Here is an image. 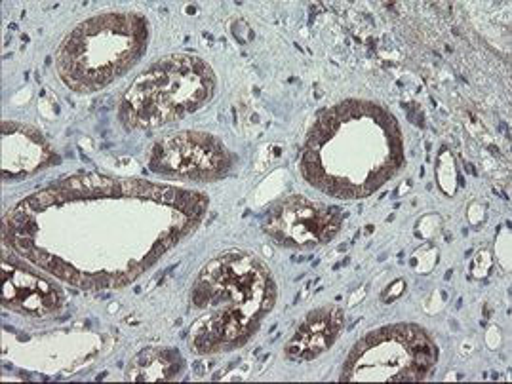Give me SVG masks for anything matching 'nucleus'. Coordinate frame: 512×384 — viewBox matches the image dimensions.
Listing matches in <instances>:
<instances>
[{
    "instance_id": "obj_1",
    "label": "nucleus",
    "mask_w": 512,
    "mask_h": 384,
    "mask_svg": "<svg viewBox=\"0 0 512 384\" xmlns=\"http://www.w3.org/2000/svg\"><path fill=\"white\" fill-rule=\"evenodd\" d=\"M404 166L394 116L368 101H345L316 120L305 143L303 177L341 200L370 196Z\"/></svg>"
},
{
    "instance_id": "obj_2",
    "label": "nucleus",
    "mask_w": 512,
    "mask_h": 384,
    "mask_svg": "<svg viewBox=\"0 0 512 384\" xmlns=\"http://www.w3.org/2000/svg\"><path fill=\"white\" fill-rule=\"evenodd\" d=\"M276 286L267 265L246 251H225L198 274L191 348L216 354L248 343L267 312L275 307Z\"/></svg>"
},
{
    "instance_id": "obj_3",
    "label": "nucleus",
    "mask_w": 512,
    "mask_h": 384,
    "mask_svg": "<svg viewBox=\"0 0 512 384\" xmlns=\"http://www.w3.org/2000/svg\"><path fill=\"white\" fill-rule=\"evenodd\" d=\"M149 23L136 12H111L80 23L56 52V71L75 92L90 94L126 75L147 50Z\"/></svg>"
},
{
    "instance_id": "obj_4",
    "label": "nucleus",
    "mask_w": 512,
    "mask_h": 384,
    "mask_svg": "<svg viewBox=\"0 0 512 384\" xmlns=\"http://www.w3.org/2000/svg\"><path fill=\"white\" fill-rule=\"evenodd\" d=\"M216 92L212 67L189 54H174L145 69L120 99L128 130H155L204 107Z\"/></svg>"
},
{
    "instance_id": "obj_5",
    "label": "nucleus",
    "mask_w": 512,
    "mask_h": 384,
    "mask_svg": "<svg viewBox=\"0 0 512 384\" xmlns=\"http://www.w3.org/2000/svg\"><path fill=\"white\" fill-rule=\"evenodd\" d=\"M438 360V348L425 329L412 324L375 329L347 356L341 381H425Z\"/></svg>"
},
{
    "instance_id": "obj_6",
    "label": "nucleus",
    "mask_w": 512,
    "mask_h": 384,
    "mask_svg": "<svg viewBox=\"0 0 512 384\" xmlns=\"http://www.w3.org/2000/svg\"><path fill=\"white\" fill-rule=\"evenodd\" d=\"M151 172L191 181H214L229 172L231 156L214 135L181 132L160 139L151 153Z\"/></svg>"
},
{
    "instance_id": "obj_7",
    "label": "nucleus",
    "mask_w": 512,
    "mask_h": 384,
    "mask_svg": "<svg viewBox=\"0 0 512 384\" xmlns=\"http://www.w3.org/2000/svg\"><path fill=\"white\" fill-rule=\"evenodd\" d=\"M263 229L280 246L311 248L334 238L341 229V215L330 206L290 196L271 210Z\"/></svg>"
},
{
    "instance_id": "obj_8",
    "label": "nucleus",
    "mask_w": 512,
    "mask_h": 384,
    "mask_svg": "<svg viewBox=\"0 0 512 384\" xmlns=\"http://www.w3.org/2000/svg\"><path fill=\"white\" fill-rule=\"evenodd\" d=\"M2 305L27 316H44L61 307L63 293L37 272L2 255Z\"/></svg>"
},
{
    "instance_id": "obj_9",
    "label": "nucleus",
    "mask_w": 512,
    "mask_h": 384,
    "mask_svg": "<svg viewBox=\"0 0 512 384\" xmlns=\"http://www.w3.org/2000/svg\"><path fill=\"white\" fill-rule=\"evenodd\" d=\"M54 153L44 137L21 124H2V175L4 179H23L50 164Z\"/></svg>"
},
{
    "instance_id": "obj_10",
    "label": "nucleus",
    "mask_w": 512,
    "mask_h": 384,
    "mask_svg": "<svg viewBox=\"0 0 512 384\" xmlns=\"http://www.w3.org/2000/svg\"><path fill=\"white\" fill-rule=\"evenodd\" d=\"M343 327V310L322 307L313 310L297 327L294 337L286 346V356L297 362L315 360L322 352L334 345Z\"/></svg>"
},
{
    "instance_id": "obj_11",
    "label": "nucleus",
    "mask_w": 512,
    "mask_h": 384,
    "mask_svg": "<svg viewBox=\"0 0 512 384\" xmlns=\"http://www.w3.org/2000/svg\"><path fill=\"white\" fill-rule=\"evenodd\" d=\"M185 371V360L176 348L153 346L132 360L126 371V381L155 383V381H174Z\"/></svg>"
}]
</instances>
